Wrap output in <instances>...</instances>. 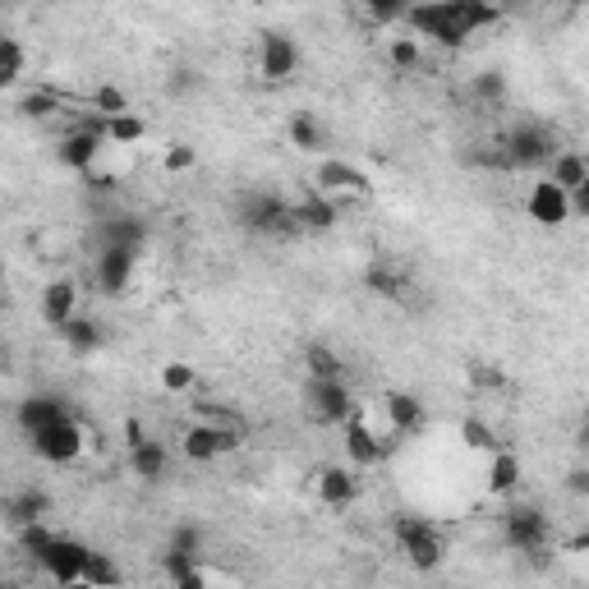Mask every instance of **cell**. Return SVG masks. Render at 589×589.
<instances>
[{
	"label": "cell",
	"instance_id": "obj_1",
	"mask_svg": "<svg viewBox=\"0 0 589 589\" xmlns=\"http://www.w3.org/2000/svg\"><path fill=\"white\" fill-rule=\"evenodd\" d=\"M502 19L497 0H410V10L401 14V24L410 28V37H428L438 47H466L474 33L493 28Z\"/></svg>",
	"mask_w": 589,
	"mask_h": 589
},
{
	"label": "cell",
	"instance_id": "obj_2",
	"mask_svg": "<svg viewBox=\"0 0 589 589\" xmlns=\"http://www.w3.org/2000/svg\"><path fill=\"white\" fill-rule=\"evenodd\" d=\"M397 543H401L405 562L414 566V572H424V576L438 572V566L447 562V534L424 516H401L397 520Z\"/></svg>",
	"mask_w": 589,
	"mask_h": 589
},
{
	"label": "cell",
	"instance_id": "obj_3",
	"mask_svg": "<svg viewBox=\"0 0 589 589\" xmlns=\"http://www.w3.org/2000/svg\"><path fill=\"white\" fill-rule=\"evenodd\" d=\"M239 226L258 231V235H299L295 222V203L281 199V193H245L239 199Z\"/></svg>",
	"mask_w": 589,
	"mask_h": 589
},
{
	"label": "cell",
	"instance_id": "obj_4",
	"mask_svg": "<svg viewBox=\"0 0 589 589\" xmlns=\"http://www.w3.org/2000/svg\"><path fill=\"white\" fill-rule=\"evenodd\" d=\"M83 443H89V433H83V424L74 420V414H64V420L28 433L33 456H37V461H47V466H70V461H79Z\"/></svg>",
	"mask_w": 589,
	"mask_h": 589
},
{
	"label": "cell",
	"instance_id": "obj_5",
	"mask_svg": "<svg viewBox=\"0 0 589 589\" xmlns=\"http://www.w3.org/2000/svg\"><path fill=\"white\" fill-rule=\"evenodd\" d=\"M304 410H309L314 424H345V414L355 410V397L351 387H345V378H309L304 382Z\"/></svg>",
	"mask_w": 589,
	"mask_h": 589
},
{
	"label": "cell",
	"instance_id": "obj_6",
	"mask_svg": "<svg viewBox=\"0 0 589 589\" xmlns=\"http://www.w3.org/2000/svg\"><path fill=\"white\" fill-rule=\"evenodd\" d=\"M102 152H106V134H102V116L97 120H83L79 129H70V134L60 139V166L64 170H74V176H89V170L102 162Z\"/></svg>",
	"mask_w": 589,
	"mask_h": 589
},
{
	"label": "cell",
	"instance_id": "obj_7",
	"mask_svg": "<svg viewBox=\"0 0 589 589\" xmlns=\"http://www.w3.org/2000/svg\"><path fill=\"white\" fill-rule=\"evenodd\" d=\"M235 447H239V428H231V424L193 420L185 428V456H189V461H199V466L222 461V456H231Z\"/></svg>",
	"mask_w": 589,
	"mask_h": 589
},
{
	"label": "cell",
	"instance_id": "obj_8",
	"mask_svg": "<svg viewBox=\"0 0 589 589\" xmlns=\"http://www.w3.org/2000/svg\"><path fill=\"white\" fill-rule=\"evenodd\" d=\"M89 543L79 539H64V534H51V543L37 553V566L47 572L56 585H79L83 580V566H89Z\"/></svg>",
	"mask_w": 589,
	"mask_h": 589
},
{
	"label": "cell",
	"instance_id": "obj_9",
	"mask_svg": "<svg viewBox=\"0 0 589 589\" xmlns=\"http://www.w3.org/2000/svg\"><path fill=\"white\" fill-rule=\"evenodd\" d=\"M557 152V139L549 134V129H539V125H526V129H516V134L507 139V148H502V166H511V170H530V166H549V157Z\"/></svg>",
	"mask_w": 589,
	"mask_h": 589
},
{
	"label": "cell",
	"instance_id": "obj_10",
	"mask_svg": "<svg viewBox=\"0 0 589 589\" xmlns=\"http://www.w3.org/2000/svg\"><path fill=\"white\" fill-rule=\"evenodd\" d=\"M526 212H530V222H534V226L557 231V226L572 222V193L543 176V180H534L530 193H526Z\"/></svg>",
	"mask_w": 589,
	"mask_h": 589
},
{
	"label": "cell",
	"instance_id": "obj_11",
	"mask_svg": "<svg viewBox=\"0 0 589 589\" xmlns=\"http://www.w3.org/2000/svg\"><path fill=\"white\" fill-rule=\"evenodd\" d=\"M502 534H507V543L516 553H543L549 549V516H543L539 507H511L507 516H502Z\"/></svg>",
	"mask_w": 589,
	"mask_h": 589
},
{
	"label": "cell",
	"instance_id": "obj_12",
	"mask_svg": "<svg viewBox=\"0 0 589 589\" xmlns=\"http://www.w3.org/2000/svg\"><path fill=\"white\" fill-rule=\"evenodd\" d=\"M139 254L143 249H129V245H102L97 249V291L102 295H125L129 281H134Z\"/></svg>",
	"mask_w": 589,
	"mask_h": 589
},
{
	"label": "cell",
	"instance_id": "obj_13",
	"mask_svg": "<svg viewBox=\"0 0 589 589\" xmlns=\"http://www.w3.org/2000/svg\"><path fill=\"white\" fill-rule=\"evenodd\" d=\"M295 70H299L295 37H286V33H263L258 37V74H263L268 83H286V79H295Z\"/></svg>",
	"mask_w": 589,
	"mask_h": 589
},
{
	"label": "cell",
	"instance_id": "obj_14",
	"mask_svg": "<svg viewBox=\"0 0 589 589\" xmlns=\"http://www.w3.org/2000/svg\"><path fill=\"white\" fill-rule=\"evenodd\" d=\"M318 193H327V199H368L374 193V180L364 176L360 166H351V162H322L318 166Z\"/></svg>",
	"mask_w": 589,
	"mask_h": 589
},
{
	"label": "cell",
	"instance_id": "obj_15",
	"mask_svg": "<svg viewBox=\"0 0 589 589\" xmlns=\"http://www.w3.org/2000/svg\"><path fill=\"white\" fill-rule=\"evenodd\" d=\"M341 428H345V456H351L360 470H368V466H378V461H382V451H387V447L378 443V433L368 428V414H364L360 405L345 414V424H341Z\"/></svg>",
	"mask_w": 589,
	"mask_h": 589
},
{
	"label": "cell",
	"instance_id": "obj_16",
	"mask_svg": "<svg viewBox=\"0 0 589 589\" xmlns=\"http://www.w3.org/2000/svg\"><path fill=\"white\" fill-rule=\"evenodd\" d=\"M79 314V281L74 276H56L47 291H42V318H47V327H60L70 322Z\"/></svg>",
	"mask_w": 589,
	"mask_h": 589
},
{
	"label": "cell",
	"instance_id": "obj_17",
	"mask_svg": "<svg viewBox=\"0 0 589 589\" xmlns=\"http://www.w3.org/2000/svg\"><path fill=\"white\" fill-rule=\"evenodd\" d=\"M520 479H526V466H520V456L511 447L488 451V493L493 497H511L520 488Z\"/></svg>",
	"mask_w": 589,
	"mask_h": 589
},
{
	"label": "cell",
	"instance_id": "obj_18",
	"mask_svg": "<svg viewBox=\"0 0 589 589\" xmlns=\"http://www.w3.org/2000/svg\"><path fill=\"white\" fill-rule=\"evenodd\" d=\"M5 520L19 530V526H33V520H47V511H51V497L42 493V488H19V493H10L5 497Z\"/></svg>",
	"mask_w": 589,
	"mask_h": 589
},
{
	"label": "cell",
	"instance_id": "obj_19",
	"mask_svg": "<svg viewBox=\"0 0 589 589\" xmlns=\"http://www.w3.org/2000/svg\"><path fill=\"white\" fill-rule=\"evenodd\" d=\"M549 180H553V185H562L566 193H572V189L589 185V162L580 157L576 148H557L553 157H549Z\"/></svg>",
	"mask_w": 589,
	"mask_h": 589
},
{
	"label": "cell",
	"instance_id": "obj_20",
	"mask_svg": "<svg viewBox=\"0 0 589 589\" xmlns=\"http://www.w3.org/2000/svg\"><path fill=\"white\" fill-rule=\"evenodd\" d=\"M355 493H360V479L351 470H341V466L318 470V497L327 502V507H351Z\"/></svg>",
	"mask_w": 589,
	"mask_h": 589
},
{
	"label": "cell",
	"instance_id": "obj_21",
	"mask_svg": "<svg viewBox=\"0 0 589 589\" xmlns=\"http://www.w3.org/2000/svg\"><path fill=\"white\" fill-rule=\"evenodd\" d=\"M64 414H70V405H64L60 397H28L24 405H19V428H24V438H28V433L64 420Z\"/></svg>",
	"mask_w": 589,
	"mask_h": 589
},
{
	"label": "cell",
	"instance_id": "obj_22",
	"mask_svg": "<svg viewBox=\"0 0 589 589\" xmlns=\"http://www.w3.org/2000/svg\"><path fill=\"white\" fill-rule=\"evenodd\" d=\"M60 337H64V345H70L74 355H93V351H102V341H106L102 322H97V318H89V314H74L70 322L60 327Z\"/></svg>",
	"mask_w": 589,
	"mask_h": 589
},
{
	"label": "cell",
	"instance_id": "obj_23",
	"mask_svg": "<svg viewBox=\"0 0 589 589\" xmlns=\"http://www.w3.org/2000/svg\"><path fill=\"white\" fill-rule=\"evenodd\" d=\"M166 466H170V456H166V447H162V443L143 438V443L129 447V470H134L139 479H148V484H157V479H166Z\"/></svg>",
	"mask_w": 589,
	"mask_h": 589
},
{
	"label": "cell",
	"instance_id": "obj_24",
	"mask_svg": "<svg viewBox=\"0 0 589 589\" xmlns=\"http://www.w3.org/2000/svg\"><path fill=\"white\" fill-rule=\"evenodd\" d=\"M102 134H106V148H134L148 139V125L134 111H116V116H102Z\"/></svg>",
	"mask_w": 589,
	"mask_h": 589
},
{
	"label": "cell",
	"instance_id": "obj_25",
	"mask_svg": "<svg viewBox=\"0 0 589 589\" xmlns=\"http://www.w3.org/2000/svg\"><path fill=\"white\" fill-rule=\"evenodd\" d=\"M387 420H391L397 433H420V424H424L420 397H410V391H391L387 397Z\"/></svg>",
	"mask_w": 589,
	"mask_h": 589
},
{
	"label": "cell",
	"instance_id": "obj_26",
	"mask_svg": "<svg viewBox=\"0 0 589 589\" xmlns=\"http://www.w3.org/2000/svg\"><path fill=\"white\" fill-rule=\"evenodd\" d=\"M24 64H28L24 42L10 37V33H0V93H10L14 83L24 79Z\"/></svg>",
	"mask_w": 589,
	"mask_h": 589
},
{
	"label": "cell",
	"instance_id": "obj_27",
	"mask_svg": "<svg viewBox=\"0 0 589 589\" xmlns=\"http://www.w3.org/2000/svg\"><path fill=\"white\" fill-rule=\"evenodd\" d=\"M286 134H291V143H295L299 152H322V143H327L322 125H318L309 111H295L291 125H286Z\"/></svg>",
	"mask_w": 589,
	"mask_h": 589
},
{
	"label": "cell",
	"instance_id": "obj_28",
	"mask_svg": "<svg viewBox=\"0 0 589 589\" xmlns=\"http://www.w3.org/2000/svg\"><path fill=\"white\" fill-rule=\"evenodd\" d=\"M102 245L143 249V226H139V216H116V222H106V226H102Z\"/></svg>",
	"mask_w": 589,
	"mask_h": 589
},
{
	"label": "cell",
	"instance_id": "obj_29",
	"mask_svg": "<svg viewBox=\"0 0 589 589\" xmlns=\"http://www.w3.org/2000/svg\"><path fill=\"white\" fill-rule=\"evenodd\" d=\"M461 443L470 447V451H497L502 443H497V433H493V424L488 420H474V414H470V420H461Z\"/></svg>",
	"mask_w": 589,
	"mask_h": 589
},
{
	"label": "cell",
	"instance_id": "obj_30",
	"mask_svg": "<svg viewBox=\"0 0 589 589\" xmlns=\"http://www.w3.org/2000/svg\"><path fill=\"white\" fill-rule=\"evenodd\" d=\"M193 382H199L193 364H185V360L162 364V391H170V397H185V391H193Z\"/></svg>",
	"mask_w": 589,
	"mask_h": 589
},
{
	"label": "cell",
	"instance_id": "obj_31",
	"mask_svg": "<svg viewBox=\"0 0 589 589\" xmlns=\"http://www.w3.org/2000/svg\"><path fill=\"white\" fill-rule=\"evenodd\" d=\"M364 281H368V291H378L382 299H405V291H410L405 272H391V268H374Z\"/></svg>",
	"mask_w": 589,
	"mask_h": 589
},
{
	"label": "cell",
	"instance_id": "obj_32",
	"mask_svg": "<svg viewBox=\"0 0 589 589\" xmlns=\"http://www.w3.org/2000/svg\"><path fill=\"white\" fill-rule=\"evenodd\" d=\"M64 106V97L60 93H51V89H37V93H28L24 102H19V111H24L28 120H47V116H56Z\"/></svg>",
	"mask_w": 589,
	"mask_h": 589
},
{
	"label": "cell",
	"instance_id": "obj_33",
	"mask_svg": "<svg viewBox=\"0 0 589 589\" xmlns=\"http://www.w3.org/2000/svg\"><path fill=\"white\" fill-rule=\"evenodd\" d=\"M304 368H309V378H341V355L327 351V345H309Z\"/></svg>",
	"mask_w": 589,
	"mask_h": 589
},
{
	"label": "cell",
	"instance_id": "obj_34",
	"mask_svg": "<svg viewBox=\"0 0 589 589\" xmlns=\"http://www.w3.org/2000/svg\"><path fill=\"white\" fill-rule=\"evenodd\" d=\"M120 580V566L106 557V553H89V566H83V580L79 585H116Z\"/></svg>",
	"mask_w": 589,
	"mask_h": 589
},
{
	"label": "cell",
	"instance_id": "obj_35",
	"mask_svg": "<svg viewBox=\"0 0 589 589\" xmlns=\"http://www.w3.org/2000/svg\"><path fill=\"white\" fill-rule=\"evenodd\" d=\"M162 166L170 170V176H185V170L199 166V152H193V143H166Z\"/></svg>",
	"mask_w": 589,
	"mask_h": 589
},
{
	"label": "cell",
	"instance_id": "obj_36",
	"mask_svg": "<svg viewBox=\"0 0 589 589\" xmlns=\"http://www.w3.org/2000/svg\"><path fill=\"white\" fill-rule=\"evenodd\" d=\"M387 60L397 64V70H414V64H420V37H397L387 47Z\"/></svg>",
	"mask_w": 589,
	"mask_h": 589
},
{
	"label": "cell",
	"instance_id": "obj_37",
	"mask_svg": "<svg viewBox=\"0 0 589 589\" xmlns=\"http://www.w3.org/2000/svg\"><path fill=\"white\" fill-rule=\"evenodd\" d=\"M355 5H364L374 19H382V24H397V19L410 10V0H355Z\"/></svg>",
	"mask_w": 589,
	"mask_h": 589
},
{
	"label": "cell",
	"instance_id": "obj_38",
	"mask_svg": "<svg viewBox=\"0 0 589 589\" xmlns=\"http://www.w3.org/2000/svg\"><path fill=\"white\" fill-rule=\"evenodd\" d=\"M93 106H97V116H116V111H129L125 93H120V89H111V83H106V89H97V93H93Z\"/></svg>",
	"mask_w": 589,
	"mask_h": 589
},
{
	"label": "cell",
	"instance_id": "obj_39",
	"mask_svg": "<svg viewBox=\"0 0 589 589\" xmlns=\"http://www.w3.org/2000/svg\"><path fill=\"white\" fill-rule=\"evenodd\" d=\"M470 382L474 387H502V374H497V368H488V364H474L470 368Z\"/></svg>",
	"mask_w": 589,
	"mask_h": 589
},
{
	"label": "cell",
	"instance_id": "obj_40",
	"mask_svg": "<svg viewBox=\"0 0 589 589\" xmlns=\"http://www.w3.org/2000/svg\"><path fill=\"white\" fill-rule=\"evenodd\" d=\"M0 286H5V258H0Z\"/></svg>",
	"mask_w": 589,
	"mask_h": 589
},
{
	"label": "cell",
	"instance_id": "obj_41",
	"mask_svg": "<svg viewBox=\"0 0 589 589\" xmlns=\"http://www.w3.org/2000/svg\"><path fill=\"white\" fill-rule=\"evenodd\" d=\"M497 5H516V0H497Z\"/></svg>",
	"mask_w": 589,
	"mask_h": 589
},
{
	"label": "cell",
	"instance_id": "obj_42",
	"mask_svg": "<svg viewBox=\"0 0 589 589\" xmlns=\"http://www.w3.org/2000/svg\"><path fill=\"white\" fill-rule=\"evenodd\" d=\"M0 309H5V295H0Z\"/></svg>",
	"mask_w": 589,
	"mask_h": 589
},
{
	"label": "cell",
	"instance_id": "obj_43",
	"mask_svg": "<svg viewBox=\"0 0 589 589\" xmlns=\"http://www.w3.org/2000/svg\"><path fill=\"white\" fill-rule=\"evenodd\" d=\"M47 5H60V0H47Z\"/></svg>",
	"mask_w": 589,
	"mask_h": 589
}]
</instances>
